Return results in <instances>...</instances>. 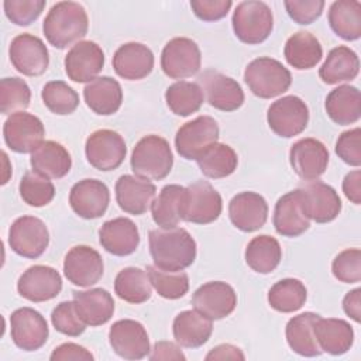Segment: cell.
<instances>
[{
  "instance_id": "6da1fadb",
  "label": "cell",
  "mask_w": 361,
  "mask_h": 361,
  "mask_svg": "<svg viewBox=\"0 0 361 361\" xmlns=\"http://www.w3.org/2000/svg\"><path fill=\"white\" fill-rule=\"evenodd\" d=\"M154 265L165 271H183L196 259V241L182 227L154 228L148 235Z\"/></svg>"
},
{
  "instance_id": "7a4b0ae2",
  "label": "cell",
  "mask_w": 361,
  "mask_h": 361,
  "mask_svg": "<svg viewBox=\"0 0 361 361\" xmlns=\"http://www.w3.org/2000/svg\"><path fill=\"white\" fill-rule=\"evenodd\" d=\"M87 28L89 18L86 10L75 1H59L54 4L42 24L47 41L58 49L79 42L87 34Z\"/></svg>"
},
{
  "instance_id": "3957f363",
  "label": "cell",
  "mask_w": 361,
  "mask_h": 361,
  "mask_svg": "<svg viewBox=\"0 0 361 361\" xmlns=\"http://www.w3.org/2000/svg\"><path fill=\"white\" fill-rule=\"evenodd\" d=\"M130 164L135 176L161 180L169 175L173 165L171 145L164 137L145 135L135 144Z\"/></svg>"
},
{
  "instance_id": "277c9868",
  "label": "cell",
  "mask_w": 361,
  "mask_h": 361,
  "mask_svg": "<svg viewBox=\"0 0 361 361\" xmlns=\"http://www.w3.org/2000/svg\"><path fill=\"white\" fill-rule=\"evenodd\" d=\"M244 80L255 96L272 99L290 87L292 75L279 61L269 56H259L247 65Z\"/></svg>"
},
{
  "instance_id": "5b68a950",
  "label": "cell",
  "mask_w": 361,
  "mask_h": 361,
  "mask_svg": "<svg viewBox=\"0 0 361 361\" xmlns=\"http://www.w3.org/2000/svg\"><path fill=\"white\" fill-rule=\"evenodd\" d=\"M233 30L235 37L248 45L264 42L274 27V16L264 1H241L233 13Z\"/></svg>"
},
{
  "instance_id": "8992f818",
  "label": "cell",
  "mask_w": 361,
  "mask_h": 361,
  "mask_svg": "<svg viewBox=\"0 0 361 361\" xmlns=\"http://www.w3.org/2000/svg\"><path fill=\"white\" fill-rule=\"evenodd\" d=\"M223 202L220 193L206 180H197L185 188L180 220L195 224H209L221 214Z\"/></svg>"
},
{
  "instance_id": "52a82bcc",
  "label": "cell",
  "mask_w": 361,
  "mask_h": 361,
  "mask_svg": "<svg viewBox=\"0 0 361 361\" xmlns=\"http://www.w3.org/2000/svg\"><path fill=\"white\" fill-rule=\"evenodd\" d=\"M48 244V228L35 216H21L10 226L8 245L20 257L35 259L45 252Z\"/></svg>"
},
{
  "instance_id": "ba28073f",
  "label": "cell",
  "mask_w": 361,
  "mask_h": 361,
  "mask_svg": "<svg viewBox=\"0 0 361 361\" xmlns=\"http://www.w3.org/2000/svg\"><path fill=\"white\" fill-rule=\"evenodd\" d=\"M87 162L99 171L117 169L127 154L124 138L113 130L102 128L93 131L85 144Z\"/></svg>"
},
{
  "instance_id": "9c48e42d",
  "label": "cell",
  "mask_w": 361,
  "mask_h": 361,
  "mask_svg": "<svg viewBox=\"0 0 361 361\" xmlns=\"http://www.w3.org/2000/svg\"><path fill=\"white\" fill-rule=\"evenodd\" d=\"M202 65L199 45L186 37H176L166 42L161 54V68L171 79H186L196 75Z\"/></svg>"
},
{
  "instance_id": "30bf717a",
  "label": "cell",
  "mask_w": 361,
  "mask_h": 361,
  "mask_svg": "<svg viewBox=\"0 0 361 361\" xmlns=\"http://www.w3.org/2000/svg\"><path fill=\"white\" fill-rule=\"evenodd\" d=\"M220 135L217 121L210 116H199L185 123L175 135L178 154L185 159H197Z\"/></svg>"
},
{
  "instance_id": "8fae6325",
  "label": "cell",
  "mask_w": 361,
  "mask_h": 361,
  "mask_svg": "<svg viewBox=\"0 0 361 361\" xmlns=\"http://www.w3.org/2000/svg\"><path fill=\"white\" fill-rule=\"evenodd\" d=\"M269 128L279 137L299 135L309 123V109L298 96H285L275 100L267 113Z\"/></svg>"
},
{
  "instance_id": "7c38bea8",
  "label": "cell",
  "mask_w": 361,
  "mask_h": 361,
  "mask_svg": "<svg viewBox=\"0 0 361 361\" xmlns=\"http://www.w3.org/2000/svg\"><path fill=\"white\" fill-rule=\"evenodd\" d=\"M45 128L42 121L25 111H18L4 121L3 137L7 147L18 154L34 152L44 142Z\"/></svg>"
},
{
  "instance_id": "4fadbf2b",
  "label": "cell",
  "mask_w": 361,
  "mask_h": 361,
  "mask_svg": "<svg viewBox=\"0 0 361 361\" xmlns=\"http://www.w3.org/2000/svg\"><path fill=\"white\" fill-rule=\"evenodd\" d=\"M8 55L11 65L25 76H39L49 65V52L39 37L28 32L13 38Z\"/></svg>"
},
{
  "instance_id": "5bb4252c",
  "label": "cell",
  "mask_w": 361,
  "mask_h": 361,
  "mask_svg": "<svg viewBox=\"0 0 361 361\" xmlns=\"http://www.w3.org/2000/svg\"><path fill=\"white\" fill-rule=\"evenodd\" d=\"M192 305L196 312L210 320H220L230 316L237 306V293L231 285L223 281H212L199 286Z\"/></svg>"
},
{
  "instance_id": "9a60e30c",
  "label": "cell",
  "mask_w": 361,
  "mask_h": 361,
  "mask_svg": "<svg viewBox=\"0 0 361 361\" xmlns=\"http://www.w3.org/2000/svg\"><path fill=\"white\" fill-rule=\"evenodd\" d=\"M10 334L20 350L35 351L47 343L49 330L45 317L39 312L31 307H20L10 316Z\"/></svg>"
},
{
  "instance_id": "2e32d148",
  "label": "cell",
  "mask_w": 361,
  "mask_h": 361,
  "mask_svg": "<svg viewBox=\"0 0 361 361\" xmlns=\"http://www.w3.org/2000/svg\"><path fill=\"white\" fill-rule=\"evenodd\" d=\"M109 343L113 351L124 360H141L151 351L145 327L133 319L113 323L109 331Z\"/></svg>"
},
{
  "instance_id": "e0dca14e",
  "label": "cell",
  "mask_w": 361,
  "mask_h": 361,
  "mask_svg": "<svg viewBox=\"0 0 361 361\" xmlns=\"http://www.w3.org/2000/svg\"><path fill=\"white\" fill-rule=\"evenodd\" d=\"M302 204L306 216L316 223L333 221L341 212V199L338 193L327 183L320 180H307L299 188Z\"/></svg>"
},
{
  "instance_id": "ac0fdd59",
  "label": "cell",
  "mask_w": 361,
  "mask_h": 361,
  "mask_svg": "<svg viewBox=\"0 0 361 361\" xmlns=\"http://www.w3.org/2000/svg\"><path fill=\"white\" fill-rule=\"evenodd\" d=\"M102 255L89 245H76L68 251L63 259V274L66 279L82 288L92 286L103 276Z\"/></svg>"
},
{
  "instance_id": "d6986e66",
  "label": "cell",
  "mask_w": 361,
  "mask_h": 361,
  "mask_svg": "<svg viewBox=\"0 0 361 361\" xmlns=\"http://www.w3.org/2000/svg\"><path fill=\"white\" fill-rule=\"evenodd\" d=\"M207 103L221 111H234L244 103V92L237 80L217 71L207 69L199 76Z\"/></svg>"
},
{
  "instance_id": "ffe728a7",
  "label": "cell",
  "mask_w": 361,
  "mask_h": 361,
  "mask_svg": "<svg viewBox=\"0 0 361 361\" xmlns=\"http://www.w3.org/2000/svg\"><path fill=\"white\" fill-rule=\"evenodd\" d=\"M17 290L30 302H47L61 293L62 278L52 267L32 265L18 278Z\"/></svg>"
},
{
  "instance_id": "44dd1931",
  "label": "cell",
  "mask_w": 361,
  "mask_h": 361,
  "mask_svg": "<svg viewBox=\"0 0 361 361\" xmlns=\"http://www.w3.org/2000/svg\"><path fill=\"white\" fill-rule=\"evenodd\" d=\"M289 161L299 178L316 180L327 169L329 151L326 145L316 138H302L290 147Z\"/></svg>"
},
{
  "instance_id": "7402d4cb",
  "label": "cell",
  "mask_w": 361,
  "mask_h": 361,
  "mask_svg": "<svg viewBox=\"0 0 361 361\" xmlns=\"http://www.w3.org/2000/svg\"><path fill=\"white\" fill-rule=\"evenodd\" d=\"M104 66V54L93 41L76 42L65 56V72L76 83L92 82Z\"/></svg>"
},
{
  "instance_id": "603a6c76",
  "label": "cell",
  "mask_w": 361,
  "mask_h": 361,
  "mask_svg": "<svg viewBox=\"0 0 361 361\" xmlns=\"http://www.w3.org/2000/svg\"><path fill=\"white\" fill-rule=\"evenodd\" d=\"M110 203V192L99 179H82L69 192V204L82 219L102 217Z\"/></svg>"
},
{
  "instance_id": "cb8c5ba5",
  "label": "cell",
  "mask_w": 361,
  "mask_h": 361,
  "mask_svg": "<svg viewBox=\"0 0 361 361\" xmlns=\"http://www.w3.org/2000/svg\"><path fill=\"white\" fill-rule=\"evenodd\" d=\"M228 216L233 226L244 233L259 230L268 219L267 200L255 192H241L228 203Z\"/></svg>"
},
{
  "instance_id": "d4e9b609",
  "label": "cell",
  "mask_w": 361,
  "mask_h": 361,
  "mask_svg": "<svg viewBox=\"0 0 361 361\" xmlns=\"http://www.w3.org/2000/svg\"><path fill=\"white\" fill-rule=\"evenodd\" d=\"M272 221L279 235L290 238L299 237L310 227V219L303 209L299 189L288 192L278 199Z\"/></svg>"
},
{
  "instance_id": "484cf974",
  "label": "cell",
  "mask_w": 361,
  "mask_h": 361,
  "mask_svg": "<svg viewBox=\"0 0 361 361\" xmlns=\"http://www.w3.org/2000/svg\"><path fill=\"white\" fill-rule=\"evenodd\" d=\"M157 193V188L148 179L134 175H123L116 182V200L120 209L128 214H144Z\"/></svg>"
},
{
  "instance_id": "4316f807",
  "label": "cell",
  "mask_w": 361,
  "mask_h": 361,
  "mask_svg": "<svg viewBox=\"0 0 361 361\" xmlns=\"http://www.w3.org/2000/svg\"><path fill=\"white\" fill-rule=\"evenodd\" d=\"M100 245L116 257L133 254L140 244V233L135 223L127 217H116L104 221L99 230Z\"/></svg>"
},
{
  "instance_id": "83f0119b",
  "label": "cell",
  "mask_w": 361,
  "mask_h": 361,
  "mask_svg": "<svg viewBox=\"0 0 361 361\" xmlns=\"http://www.w3.org/2000/svg\"><path fill=\"white\" fill-rule=\"evenodd\" d=\"M114 72L127 80L147 78L154 68L152 51L141 42H127L113 55Z\"/></svg>"
},
{
  "instance_id": "f1b7e54d",
  "label": "cell",
  "mask_w": 361,
  "mask_h": 361,
  "mask_svg": "<svg viewBox=\"0 0 361 361\" xmlns=\"http://www.w3.org/2000/svg\"><path fill=\"white\" fill-rule=\"evenodd\" d=\"M73 303L80 319L90 327L107 323L114 313V300L102 288L73 292Z\"/></svg>"
},
{
  "instance_id": "f546056e",
  "label": "cell",
  "mask_w": 361,
  "mask_h": 361,
  "mask_svg": "<svg viewBox=\"0 0 361 361\" xmlns=\"http://www.w3.org/2000/svg\"><path fill=\"white\" fill-rule=\"evenodd\" d=\"M87 107L99 116H111L118 111L123 102L120 83L110 76H99L83 89Z\"/></svg>"
},
{
  "instance_id": "4dcf8cb0",
  "label": "cell",
  "mask_w": 361,
  "mask_h": 361,
  "mask_svg": "<svg viewBox=\"0 0 361 361\" xmlns=\"http://www.w3.org/2000/svg\"><path fill=\"white\" fill-rule=\"evenodd\" d=\"M30 164L34 172L48 179H61L71 171L72 158L62 144L48 140L31 152Z\"/></svg>"
},
{
  "instance_id": "1f68e13d",
  "label": "cell",
  "mask_w": 361,
  "mask_h": 361,
  "mask_svg": "<svg viewBox=\"0 0 361 361\" xmlns=\"http://www.w3.org/2000/svg\"><path fill=\"white\" fill-rule=\"evenodd\" d=\"M319 317L317 313L305 312L288 322L285 334L292 351L302 357H317L323 353L314 336V324Z\"/></svg>"
},
{
  "instance_id": "d6a6232c",
  "label": "cell",
  "mask_w": 361,
  "mask_h": 361,
  "mask_svg": "<svg viewBox=\"0 0 361 361\" xmlns=\"http://www.w3.org/2000/svg\"><path fill=\"white\" fill-rule=\"evenodd\" d=\"M175 341L186 348L202 347L212 336V320L196 310L180 312L172 324Z\"/></svg>"
},
{
  "instance_id": "836d02e7",
  "label": "cell",
  "mask_w": 361,
  "mask_h": 361,
  "mask_svg": "<svg viewBox=\"0 0 361 361\" xmlns=\"http://www.w3.org/2000/svg\"><path fill=\"white\" fill-rule=\"evenodd\" d=\"M314 336L322 351L331 355L345 354L354 343V330L343 319L319 317L314 324Z\"/></svg>"
},
{
  "instance_id": "e575fe53",
  "label": "cell",
  "mask_w": 361,
  "mask_h": 361,
  "mask_svg": "<svg viewBox=\"0 0 361 361\" xmlns=\"http://www.w3.org/2000/svg\"><path fill=\"white\" fill-rule=\"evenodd\" d=\"M327 116L338 126H350L360 120L361 94L355 86L341 85L333 89L324 103Z\"/></svg>"
},
{
  "instance_id": "d590c367",
  "label": "cell",
  "mask_w": 361,
  "mask_h": 361,
  "mask_svg": "<svg viewBox=\"0 0 361 361\" xmlns=\"http://www.w3.org/2000/svg\"><path fill=\"white\" fill-rule=\"evenodd\" d=\"M360 72V59L357 54L345 47L340 45L333 48L326 61L319 69L320 79L327 85H337L340 82H351Z\"/></svg>"
},
{
  "instance_id": "8d00e7d4",
  "label": "cell",
  "mask_w": 361,
  "mask_h": 361,
  "mask_svg": "<svg viewBox=\"0 0 361 361\" xmlns=\"http://www.w3.org/2000/svg\"><path fill=\"white\" fill-rule=\"evenodd\" d=\"M283 55L290 66L303 71L314 68L320 62L323 48L313 34L307 31H298L285 42Z\"/></svg>"
},
{
  "instance_id": "74e56055",
  "label": "cell",
  "mask_w": 361,
  "mask_h": 361,
  "mask_svg": "<svg viewBox=\"0 0 361 361\" xmlns=\"http://www.w3.org/2000/svg\"><path fill=\"white\" fill-rule=\"evenodd\" d=\"M329 24L336 35L345 41L361 37V3L357 0H337L329 8Z\"/></svg>"
},
{
  "instance_id": "f35d334b",
  "label": "cell",
  "mask_w": 361,
  "mask_h": 361,
  "mask_svg": "<svg viewBox=\"0 0 361 361\" xmlns=\"http://www.w3.org/2000/svg\"><path fill=\"white\" fill-rule=\"evenodd\" d=\"M116 295L128 303L140 305L147 302L152 295V285L147 269L127 267L121 269L114 279Z\"/></svg>"
},
{
  "instance_id": "ab89813d",
  "label": "cell",
  "mask_w": 361,
  "mask_h": 361,
  "mask_svg": "<svg viewBox=\"0 0 361 361\" xmlns=\"http://www.w3.org/2000/svg\"><path fill=\"white\" fill-rule=\"evenodd\" d=\"M282 259V248L276 238L262 234L254 237L245 248L247 265L258 274L272 272Z\"/></svg>"
},
{
  "instance_id": "60d3db41",
  "label": "cell",
  "mask_w": 361,
  "mask_h": 361,
  "mask_svg": "<svg viewBox=\"0 0 361 361\" xmlns=\"http://www.w3.org/2000/svg\"><path fill=\"white\" fill-rule=\"evenodd\" d=\"M185 188L180 185H166L151 203L152 220L161 228L176 227L180 221V204Z\"/></svg>"
},
{
  "instance_id": "b9f144b4",
  "label": "cell",
  "mask_w": 361,
  "mask_h": 361,
  "mask_svg": "<svg viewBox=\"0 0 361 361\" xmlns=\"http://www.w3.org/2000/svg\"><path fill=\"white\" fill-rule=\"evenodd\" d=\"M196 162L204 176L220 179L231 175L237 169L238 157L230 145L214 142L196 159Z\"/></svg>"
},
{
  "instance_id": "7bdbcfd3",
  "label": "cell",
  "mask_w": 361,
  "mask_h": 361,
  "mask_svg": "<svg viewBox=\"0 0 361 361\" xmlns=\"http://www.w3.org/2000/svg\"><path fill=\"white\" fill-rule=\"evenodd\" d=\"M165 100L173 114L188 117L199 111L203 104L204 94L199 83L179 80L166 89Z\"/></svg>"
},
{
  "instance_id": "ee69618b",
  "label": "cell",
  "mask_w": 361,
  "mask_h": 361,
  "mask_svg": "<svg viewBox=\"0 0 361 361\" xmlns=\"http://www.w3.org/2000/svg\"><path fill=\"white\" fill-rule=\"evenodd\" d=\"M307 298L306 286L295 278H285L274 283L268 292L269 306L281 313L299 310Z\"/></svg>"
},
{
  "instance_id": "f6af8a7d",
  "label": "cell",
  "mask_w": 361,
  "mask_h": 361,
  "mask_svg": "<svg viewBox=\"0 0 361 361\" xmlns=\"http://www.w3.org/2000/svg\"><path fill=\"white\" fill-rule=\"evenodd\" d=\"M147 272L152 288L165 299H180L189 290V276L185 271H165L155 265H148Z\"/></svg>"
},
{
  "instance_id": "bcb514c9",
  "label": "cell",
  "mask_w": 361,
  "mask_h": 361,
  "mask_svg": "<svg viewBox=\"0 0 361 361\" xmlns=\"http://www.w3.org/2000/svg\"><path fill=\"white\" fill-rule=\"evenodd\" d=\"M41 97L45 107L58 116L72 114L79 106V94L63 80H51L45 83Z\"/></svg>"
},
{
  "instance_id": "7dc6e473",
  "label": "cell",
  "mask_w": 361,
  "mask_h": 361,
  "mask_svg": "<svg viewBox=\"0 0 361 361\" xmlns=\"http://www.w3.org/2000/svg\"><path fill=\"white\" fill-rule=\"evenodd\" d=\"M18 190H20L21 199L28 206H32V207L47 206L48 203H51V200L55 196L54 183L48 178L34 171L24 173V176L20 180Z\"/></svg>"
},
{
  "instance_id": "c3c4849f",
  "label": "cell",
  "mask_w": 361,
  "mask_h": 361,
  "mask_svg": "<svg viewBox=\"0 0 361 361\" xmlns=\"http://www.w3.org/2000/svg\"><path fill=\"white\" fill-rule=\"evenodd\" d=\"M31 102V90L20 78H4L0 82V111L14 114L24 111Z\"/></svg>"
},
{
  "instance_id": "681fc988",
  "label": "cell",
  "mask_w": 361,
  "mask_h": 361,
  "mask_svg": "<svg viewBox=\"0 0 361 361\" xmlns=\"http://www.w3.org/2000/svg\"><path fill=\"white\" fill-rule=\"evenodd\" d=\"M51 322L56 331L78 337L86 330V323L76 312L73 302H61L51 313Z\"/></svg>"
},
{
  "instance_id": "f907efd6",
  "label": "cell",
  "mask_w": 361,
  "mask_h": 361,
  "mask_svg": "<svg viewBox=\"0 0 361 361\" xmlns=\"http://www.w3.org/2000/svg\"><path fill=\"white\" fill-rule=\"evenodd\" d=\"M336 279L344 283H357L361 281V251L348 248L336 255L331 264Z\"/></svg>"
},
{
  "instance_id": "816d5d0a",
  "label": "cell",
  "mask_w": 361,
  "mask_h": 361,
  "mask_svg": "<svg viewBox=\"0 0 361 361\" xmlns=\"http://www.w3.org/2000/svg\"><path fill=\"white\" fill-rule=\"evenodd\" d=\"M45 4V0H6L3 8L13 24L25 27L41 16Z\"/></svg>"
},
{
  "instance_id": "f5cc1de1",
  "label": "cell",
  "mask_w": 361,
  "mask_h": 361,
  "mask_svg": "<svg viewBox=\"0 0 361 361\" xmlns=\"http://www.w3.org/2000/svg\"><path fill=\"white\" fill-rule=\"evenodd\" d=\"M336 154L351 166L361 165V130L358 127L340 134L336 142Z\"/></svg>"
},
{
  "instance_id": "db71d44e",
  "label": "cell",
  "mask_w": 361,
  "mask_h": 361,
  "mask_svg": "<svg viewBox=\"0 0 361 361\" xmlns=\"http://www.w3.org/2000/svg\"><path fill=\"white\" fill-rule=\"evenodd\" d=\"M283 4L289 17L300 25L312 24L324 8L323 0H286Z\"/></svg>"
},
{
  "instance_id": "11a10c76",
  "label": "cell",
  "mask_w": 361,
  "mask_h": 361,
  "mask_svg": "<svg viewBox=\"0 0 361 361\" xmlns=\"http://www.w3.org/2000/svg\"><path fill=\"white\" fill-rule=\"evenodd\" d=\"M233 6L231 0H192L195 16L203 21H217L227 16Z\"/></svg>"
},
{
  "instance_id": "9f6ffc18",
  "label": "cell",
  "mask_w": 361,
  "mask_h": 361,
  "mask_svg": "<svg viewBox=\"0 0 361 361\" xmlns=\"http://www.w3.org/2000/svg\"><path fill=\"white\" fill-rule=\"evenodd\" d=\"M93 354L85 347L75 343H63L54 348L49 360L51 361H92Z\"/></svg>"
},
{
  "instance_id": "6f0895ef",
  "label": "cell",
  "mask_w": 361,
  "mask_h": 361,
  "mask_svg": "<svg viewBox=\"0 0 361 361\" xmlns=\"http://www.w3.org/2000/svg\"><path fill=\"white\" fill-rule=\"evenodd\" d=\"M149 360H186L185 354L180 351V347H178L172 341H158L155 343L152 353L149 354Z\"/></svg>"
},
{
  "instance_id": "680465c9",
  "label": "cell",
  "mask_w": 361,
  "mask_h": 361,
  "mask_svg": "<svg viewBox=\"0 0 361 361\" xmlns=\"http://www.w3.org/2000/svg\"><path fill=\"white\" fill-rule=\"evenodd\" d=\"M343 192L354 204L361 203V172L358 169L345 175L343 180Z\"/></svg>"
},
{
  "instance_id": "91938a15",
  "label": "cell",
  "mask_w": 361,
  "mask_h": 361,
  "mask_svg": "<svg viewBox=\"0 0 361 361\" xmlns=\"http://www.w3.org/2000/svg\"><path fill=\"white\" fill-rule=\"evenodd\" d=\"M343 309L355 323L361 322V289L355 288L350 290L343 299Z\"/></svg>"
},
{
  "instance_id": "94428289",
  "label": "cell",
  "mask_w": 361,
  "mask_h": 361,
  "mask_svg": "<svg viewBox=\"0 0 361 361\" xmlns=\"http://www.w3.org/2000/svg\"><path fill=\"white\" fill-rule=\"evenodd\" d=\"M243 351L231 344H220L209 351L206 360H244Z\"/></svg>"
}]
</instances>
